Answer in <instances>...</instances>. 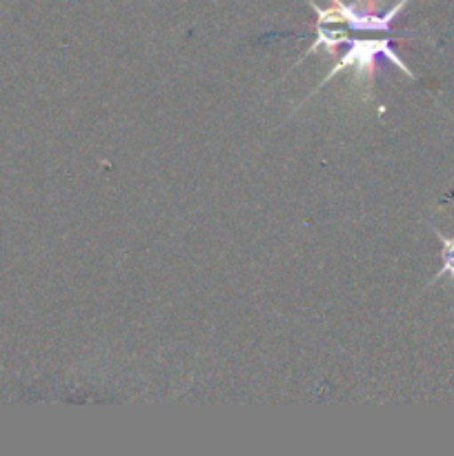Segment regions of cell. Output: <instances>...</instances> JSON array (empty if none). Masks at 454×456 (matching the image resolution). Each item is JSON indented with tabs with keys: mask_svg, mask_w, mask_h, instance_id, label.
Here are the masks:
<instances>
[{
	"mask_svg": "<svg viewBox=\"0 0 454 456\" xmlns=\"http://www.w3.org/2000/svg\"><path fill=\"white\" fill-rule=\"evenodd\" d=\"M345 45H347L345 56H343L341 61H338L336 65H334L332 69H329V74L325 76L323 83L319 85V89L325 87V85H328L329 80L334 78V76L341 74V71H345V69H354L356 80H363L365 78L369 83V78H372V74H374V67H377V58L378 56L387 58V61H390L392 65L399 67L401 71H405V74L412 76V78H414L412 71H409L408 67H405V62L401 61V58L394 53L390 38L356 40V38H350V36H347Z\"/></svg>",
	"mask_w": 454,
	"mask_h": 456,
	"instance_id": "1",
	"label": "cell"
},
{
	"mask_svg": "<svg viewBox=\"0 0 454 456\" xmlns=\"http://www.w3.org/2000/svg\"><path fill=\"white\" fill-rule=\"evenodd\" d=\"M312 9L316 12V25H347L354 31H390V22L399 16L401 9L408 4V0H399L394 7L383 16H374V9L365 7V4H345L341 0H332V7L320 9L316 7L312 0H307Z\"/></svg>",
	"mask_w": 454,
	"mask_h": 456,
	"instance_id": "2",
	"label": "cell"
}]
</instances>
